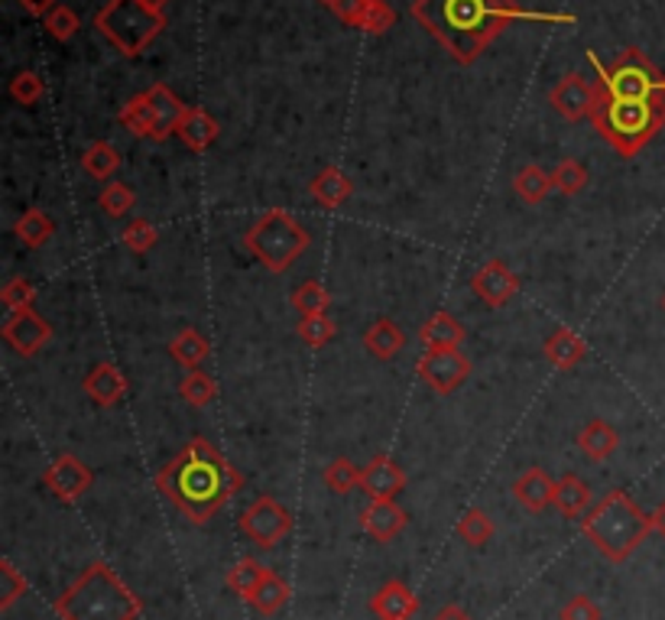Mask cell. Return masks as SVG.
Masks as SVG:
<instances>
[{
  "label": "cell",
  "instance_id": "obj_32",
  "mask_svg": "<svg viewBox=\"0 0 665 620\" xmlns=\"http://www.w3.org/2000/svg\"><path fill=\"white\" fill-rule=\"evenodd\" d=\"M513 189L517 195L529 202V205H539V202H545V195L555 189V183H552V173H545L542 166H523L520 173H517V179H513Z\"/></svg>",
  "mask_w": 665,
  "mask_h": 620
},
{
  "label": "cell",
  "instance_id": "obj_1",
  "mask_svg": "<svg viewBox=\"0 0 665 620\" xmlns=\"http://www.w3.org/2000/svg\"><path fill=\"white\" fill-rule=\"evenodd\" d=\"M156 487L186 520L201 526L238 494L243 477L208 438H191L156 475Z\"/></svg>",
  "mask_w": 665,
  "mask_h": 620
},
{
  "label": "cell",
  "instance_id": "obj_49",
  "mask_svg": "<svg viewBox=\"0 0 665 620\" xmlns=\"http://www.w3.org/2000/svg\"><path fill=\"white\" fill-rule=\"evenodd\" d=\"M432 620H475V618H471L461 604H445V608H441Z\"/></svg>",
  "mask_w": 665,
  "mask_h": 620
},
{
  "label": "cell",
  "instance_id": "obj_17",
  "mask_svg": "<svg viewBox=\"0 0 665 620\" xmlns=\"http://www.w3.org/2000/svg\"><path fill=\"white\" fill-rule=\"evenodd\" d=\"M409 524L406 510L396 504V500H371L364 510H361V526L377 539V542H389L396 539Z\"/></svg>",
  "mask_w": 665,
  "mask_h": 620
},
{
  "label": "cell",
  "instance_id": "obj_26",
  "mask_svg": "<svg viewBox=\"0 0 665 620\" xmlns=\"http://www.w3.org/2000/svg\"><path fill=\"white\" fill-rule=\"evenodd\" d=\"M364 348L377 358V361H389L406 348V332L393 322V319H377L367 334H364Z\"/></svg>",
  "mask_w": 665,
  "mask_h": 620
},
{
  "label": "cell",
  "instance_id": "obj_18",
  "mask_svg": "<svg viewBox=\"0 0 665 620\" xmlns=\"http://www.w3.org/2000/svg\"><path fill=\"white\" fill-rule=\"evenodd\" d=\"M513 497L529 514H542L555 504V480L542 468H529L513 480Z\"/></svg>",
  "mask_w": 665,
  "mask_h": 620
},
{
  "label": "cell",
  "instance_id": "obj_47",
  "mask_svg": "<svg viewBox=\"0 0 665 620\" xmlns=\"http://www.w3.org/2000/svg\"><path fill=\"white\" fill-rule=\"evenodd\" d=\"M367 7H371V0H332L329 3V10H332L341 23H347V27H361Z\"/></svg>",
  "mask_w": 665,
  "mask_h": 620
},
{
  "label": "cell",
  "instance_id": "obj_41",
  "mask_svg": "<svg viewBox=\"0 0 665 620\" xmlns=\"http://www.w3.org/2000/svg\"><path fill=\"white\" fill-rule=\"evenodd\" d=\"M97 205H101L111 218H124V215L134 211L137 195H134L131 186H124V183H111V186H104L101 198H97Z\"/></svg>",
  "mask_w": 665,
  "mask_h": 620
},
{
  "label": "cell",
  "instance_id": "obj_30",
  "mask_svg": "<svg viewBox=\"0 0 665 620\" xmlns=\"http://www.w3.org/2000/svg\"><path fill=\"white\" fill-rule=\"evenodd\" d=\"M289 595H292V591H289V585H285L283 578L273 572V569H270L267 578L260 581V588L253 591L250 604H253V611H257V614H263V618H273V614L283 608L285 601H289Z\"/></svg>",
  "mask_w": 665,
  "mask_h": 620
},
{
  "label": "cell",
  "instance_id": "obj_29",
  "mask_svg": "<svg viewBox=\"0 0 665 620\" xmlns=\"http://www.w3.org/2000/svg\"><path fill=\"white\" fill-rule=\"evenodd\" d=\"M13 235H17V240H20L23 247L40 250V247L55 235V225H52V218H49L43 208H27V211L17 218Z\"/></svg>",
  "mask_w": 665,
  "mask_h": 620
},
{
  "label": "cell",
  "instance_id": "obj_4",
  "mask_svg": "<svg viewBox=\"0 0 665 620\" xmlns=\"http://www.w3.org/2000/svg\"><path fill=\"white\" fill-rule=\"evenodd\" d=\"M581 529L598 546L601 556H607L611 562H626L643 546V539L656 529V520L643 514L626 490H607L581 517Z\"/></svg>",
  "mask_w": 665,
  "mask_h": 620
},
{
  "label": "cell",
  "instance_id": "obj_5",
  "mask_svg": "<svg viewBox=\"0 0 665 620\" xmlns=\"http://www.w3.org/2000/svg\"><path fill=\"white\" fill-rule=\"evenodd\" d=\"M591 121L620 156H636L663 131L665 97H611L598 89Z\"/></svg>",
  "mask_w": 665,
  "mask_h": 620
},
{
  "label": "cell",
  "instance_id": "obj_39",
  "mask_svg": "<svg viewBox=\"0 0 665 620\" xmlns=\"http://www.w3.org/2000/svg\"><path fill=\"white\" fill-rule=\"evenodd\" d=\"M43 27H46V33L52 40L65 43V40H72L79 33V13L72 7H65V3H55L46 17H43Z\"/></svg>",
  "mask_w": 665,
  "mask_h": 620
},
{
  "label": "cell",
  "instance_id": "obj_51",
  "mask_svg": "<svg viewBox=\"0 0 665 620\" xmlns=\"http://www.w3.org/2000/svg\"><path fill=\"white\" fill-rule=\"evenodd\" d=\"M653 520H656V529H659V533L665 536V504L659 507V510H656V514H653Z\"/></svg>",
  "mask_w": 665,
  "mask_h": 620
},
{
  "label": "cell",
  "instance_id": "obj_24",
  "mask_svg": "<svg viewBox=\"0 0 665 620\" xmlns=\"http://www.w3.org/2000/svg\"><path fill=\"white\" fill-rule=\"evenodd\" d=\"M620 435L607 420H591L584 430L578 432V448L591 458V462H607L617 452Z\"/></svg>",
  "mask_w": 665,
  "mask_h": 620
},
{
  "label": "cell",
  "instance_id": "obj_34",
  "mask_svg": "<svg viewBox=\"0 0 665 620\" xmlns=\"http://www.w3.org/2000/svg\"><path fill=\"white\" fill-rule=\"evenodd\" d=\"M267 566H260L257 559H240V562H235L231 569H228V588L235 591V595H240V598H253V591L260 588V581L267 578Z\"/></svg>",
  "mask_w": 665,
  "mask_h": 620
},
{
  "label": "cell",
  "instance_id": "obj_6",
  "mask_svg": "<svg viewBox=\"0 0 665 620\" xmlns=\"http://www.w3.org/2000/svg\"><path fill=\"white\" fill-rule=\"evenodd\" d=\"M243 247L253 260H260L270 273H285L309 247V231L285 211V208H270L260 215L247 235Z\"/></svg>",
  "mask_w": 665,
  "mask_h": 620
},
{
  "label": "cell",
  "instance_id": "obj_3",
  "mask_svg": "<svg viewBox=\"0 0 665 620\" xmlns=\"http://www.w3.org/2000/svg\"><path fill=\"white\" fill-rule=\"evenodd\" d=\"M55 614L62 620H137L143 601L107 562H92L55 598Z\"/></svg>",
  "mask_w": 665,
  "mask_h": 620
},
{
  "label": "cell",
  "instance_id": "obj_42",
  "mask_svg": "<svg viewBox=\"0 0 665 620\" xmlns=\"http://www.w3.org/2000/svg\"><path fill=\"white\" fill-rule=\"evenodd\" d=\"M23 595H27V578L13 569L10 559H3V562H0V608H3V611L13 608L17 598H23Z\"/></svg>",
  "mask_w": 665,
  "mask_h": 620
},
{
  "label": "cell",
  "instance_id": "obj_48",
  "mask_svg": "<svg viewBox=\"0 0 665 620\" xmlns=\"http://www.w3.org/2000/svg\"><path fill=\"white\" fill-rule=\"evenodd\" d=\"M562 620H604L601 608L588 598V595H574L569 604L562 608Z\"/></svg>",
  "mask_w": 665,
  "mask_h": 620
},
{
  "label": "cell",
  "instance_id": "obj_21",
  "mask_svg": "<svg viewBox=\"0 0 665 620\" xmlns=\"http://www.w3.org/2000/svg\"><path fill=\"white\" fill-rule=\"evenodd\" d=\"M176 137L189 146V149H195V153H205L208 146L221 137V127H218V121H215L205 107H189L186 117L179 121Z\"/></svg>",
  "mask_w": 665,
  "mask_h": 620
},
{
  "label": "cell",
  "instance_id": "obj_12",
  "mask_svg": "<svg viewBox=\"0 0 665 620\" xmlns=\"http://www.w3.org/2000/svg\"><path fill=\"white\" fill-rule=\"evenodd\" d=\"M3 338L7 344L20 354V358H33L43 351L49 338H52V326L37 312V309H20L7 319L3 326Z\"/></svg>",
  "mask_w": 665,
  "mask_h": 620
},
{
  "label": "cell",
  "instance_id": "obj_25",
  "mask_svg": "<svg viewBox=\"0 0 665 620\" xmlns=\"http://www.w3.org/2000/svg\"><path fill=\"white\" fill-rule=\"evenodd\" d=\"M351 192H354V183H351L337 166H325V169L309 183V195H312L319 205H325V208H341V205L351 198Z\"/></svg>",
  "mask_w": 665,
  "mask_h": 620
},
{
  "label": "cell",
  "instance_id": "obj_13",
  "mask_svg": "<svg viewBox=\"0 0 665 620\" xmlns=\"http://www.w3.org/2000/svg\"><path fill=\"white\" fill-rule=\"evenodd\" d=\"M549 104L565 117V121H584L594 114V104H598V85L588 82L584 75H565L552 95H549Z\"/></svg>",
  "mask_w": 665,
  "mask_h": 620
},
{
  "label": "cell",
  "instance_id": "obj_2",
  "mask_svg": "<svg viewBox=\"0 0 665 620\" xmlns=\"http://www.w3.org/2000/svg\"><path fill=\"white\" fill-rule=\"evenodd\" d=\"M517 13L513 0H413L416 23L461 65L477 62Z\"/></svg>",
  "mask_w": 665,
  "mask_h": 620
},
{
  "label": "cell",
  "instance_id": "obj_33",
  "mask_svg": "<svg viewBox=\"0 0 665 620\" xmlns=\"http://www.w3.org/2000/svg\"><path fill=\"white\" fill-rule=\"evenodd\" d=\"M289 302H292V309L302 312V316H322V312H329V306H332V292L322 287L319 280H305V283H299V287L292 289Z\"/></svg>",
  "mask_w": 665,
  "mask_h": 620
},
{
  "label": "cell",
  "instance_id": "obj_43",
  "mask_svg": "<svg viewBox=\"0 0 665 620\" xmlns=\"http://www.w3.org/2000/svg\"><path fill=\"white\" fill-rule=\"evenodd\" d=\"M121 240H124V244H127L134 254H146V250H153V247H156L159 231H156V225H153V221L137 218V221H131V225L121 231Z\"/></svg>",
  "mask_w": 665,
  "mask_h": 620
},
{
  "label": "cell",
  "instance_id": "obj_54",
  "mask_svg": "<svg viewBox=\"0 0 665 620\" xmlns=\"http://www.w3.org/2000/svg\"><path fill=\"white\" fill-rule=\"evenodd\" d=\"M663 309H665V296H663Z\"/></svg>",
  "mask_w": 665,
  "mask_h": 620
},
{
  "label": "cell",
  "instance_id": "obj_45",
  "mask_svg": "<svg viewBox=\"0 0 665 620\" xmlns=\"http://www.w3.org/2000/svg\"><path fill=\"white\" fill-rule=\"evenodd\" d=\"M393 23H396V10L386 0H371V7H367V13H364V20H361L357 30H364L371 37H381Z\"/></svg>",
  "mask_w": 665,
  "mask_h": 620
},
{
  "label": "cell",
  "instance_id": "obj_38",
  "mask_svg": "<svg viewBox=\"0 0 665 620\" xmlns=\"http://www.w3.org/2000/svg\"><path fill=\"white\" fill-rule=\"evenodd\" d=\"M325 487L334 490V494H347L354 487H361V468L351 462V458H334L325 468Z\"/></svg>",
  "mask_w": 665,
  "mask_h": 620
},
{
  "label": "cell",
  "instance_id": "obj_11",
  "mask_svg": "<svg viewBox=\"0 0 665 620\" xmlns=\"http://www.w3.org/2000/svg\"><path fill=\"white\" fill-rule=\"evenodd\" d=\"M43 484L52 490V497H59L62 504H75V500H82L92 490L95 472L82 458H75V455H59L46 468Z\"/></svg>",
  "mask_w": 665,
  "mask_h": 620
},
{
  "label": "cell",
  "instance_id": "obj_46",
  "mask_svg": "<svg viewBox=\"0 0 665 620\" xmlns=\"http://www.w3.org/2000/svg\"><path fill=\"white\" fill-rule=\"evenodd\" d=\"M0 299H3V306L10 309V312H20V309H33V299H37V287L30 283V280H23V277H13L3 292H0Z\"/></svg>",
  "mask_w": 665,
  "mask_h": 620
},
{
  "label": "cell",
  "instance_id": "obj_44",
  "mask_svg": "<svg viewBox=\"0 0 665 620\" xmlns=\"http://www.w3.org/2000/svg\"><path fill=\"white\" fill-rule=\"evenodd\" d=\"M46 92V85H43V79L37 75V72H20V75H13V82H10V97L17 101V104H27V107H33L40 97Z\"/></svg>",
  "mask_w": 665,
  "mask_h": 620
},
{
  "label": "cell",
  "instance_id": "obj_52",
  "mask_svg": "<svg viewBox=\"0 0 665 620\" xmlns=\"http://www.w3.org/2000/svg\"><path fill=\"white\" fill-rule=\"evenodd\" d=\"M143 3H146V7H149V10H159V13H163V10H166V3H169V0H143Z\"/></svg>",
  "mask_w": 665,
  "mask_h": 620
},
{
  "label": "cell",
  "instance_id": "obj_19",
  "mask_svg": "<svg viewBox=\"0 0 665 620\" xmlns=\"http://www.w3.org/2000/svg\"><path fill=\"white\" fill-rule=\"evenodd\" d=\"M121 124H124L134 137H143V141H163L156 104H153V97L146 95V92L134 95L121 107Z\"/></svg>",
  "mask_w": 665,
  "mask_h": 620
},
{
  "label": "cell",
  "instance_id": "obj_40",
  "mask_svg": "<svg viewBox=\"0 0 665 620\" xmlns=\"http://www.w3.org/2000/svg\"><path fill=\"white\" fill-rule=\"evenodd\" d=\"M552 183H555V189L562 192V195H578V192L588 189V169H584V163H578V159H562L555 169H552Z\"/></svg>",
  "mask_w": 665,
  "mask_h": 620
},
{
  "label": "cell",
  "instance_id": "obj_10",
  "mask_svg": "<svg viewBox=\"0 0 665 620\" xmlns=\"http://www.w3.org/2000/svg\"><path fill=\"white\" fill-rule=\"evenodd\" d=\"M419 378L435 393L448 396L471 378V361L468 354H461V348H428L419 358Z\"/></svg>",
  "mask_w": 665,
  "mask_h": 620
},
{
  "label": "cell",
  "instance_id": "obj_50",
  "mask_svg": "<svg viewBox=\"0 0 665 620\" xmlns=\"http://www.w3.org/2000/svg\"><path fill=\"white\" fill-rule=\"evenodd\" d=\"M20 7H23L27 13H37V17H46L49 10L55 7V0H20Z\"/></svg>",
  "mask_w": 665,
  "mask_h": 620
},
{
  "label": "cell",
  "instance_id": "obj_15",
  "mask_svg": "<svg viewBox=\"0 0 665 620\" xmlns=\"http://www.w3.org/2000/svg\"><path fill=\"white\" fill-rule=\"evenodd\" d=\"M361 487L371 500H396V494H403L406 487V472L389 455H377L364 465Z\"/></svg>",
  "mask_w": 665,
  "mask_h": 620
},
{
  "label": "cell",
  "instance_id": "obj_27",
  "mask_svg": "<svg viewBox=\"0 0 665 620\" xmlns=\"http://www.w3.org/2000/svg\"><path fill=\"white\" fill-rule=\"evenodd\" d=\"M169 354H173V361H176L179 368L198 371V368L208 361L211 344H208V338L198 332V329H183V332L169 341Z\"/></svg>",
  "mask_w": 665,
  "mask_h": 620
},
{
  "label": "cell",
  "instance_id": "obj_28",
  "mask_svg": "<svg viewBox=\"0 0 665 620\" xmlns=\"http://www.w3.org/2000/svg\"><path fill=\"white\" fill-rule=\"evenodd\" d=\"M419 338L426 341V348H461L468 334H465V326L451 312H435L423 326Z\"/></svg>",
  "mask_w": 665,
  "mask_h": 620
},
{
  "label": "cell",
  "instance_id": "obj_31",
  "mask_svg": "<svg viewBox=\"0 0 665 620\" xmlns=\"http://www.w3.org/2000/svg\"><path fill=\"white\" fill-rule=\"evenodd\" d=\"M82 169L92 179H111L121 169V153L107 144V141H95V144L82 153Z\"/></svg>",
  "mask_w": 665,
  "mask_h": 620
},
{
  "label": "cell",
  "instance_id": "obj_53",
  "mask_svg": "<svg viewBox=\"0 0 665 620\" xmlns=\"http://www.w3.org/2000/svg\"><path fill=\"white\" fill-rule=\"evenodd\" d=\"M322 3H325V7H329V3H332V0H322Z\"/></svg>",
  "mask_w": 665,
  "mask_h": 620
},
{
  "label": "cell",
  "instance_id": "obj_20",
  "mask_svg": "<svg viewBox=\"0 0 665 620\" xmlns=\"http://www.w3.org/2000/svg\"><path fill=\"white\" fill-rule=\"evenodd\" d=\"M82 386H85V393L95 400L97 406H117L121 396H124V390H127V381H124V374H121L117 364L101 361V364H95L89 371V378L82 381Z\"/></svg>",
  "mask_w": 665,
  "mask_h": 620
},
{
  "label": "cell",
  "instance_id": "obj_23",
  "mask_svg": "<svg viewBox=\"0 0 665 620\" xmlns=\"http://www.w3.org/2000/svg\"><path fill=\"white\" fill-rule=\"evenodd\" d=\"M555 507L562 510V517L578 520V517H584L594 507V494H591V487L581 477L569 472V475H562L555 480Z\"/></svg>",
  "mask_w": 665,
  "mask_h": 620
},
{
  "label": "cell",
  "instance_id": "obj_14",
  "mask_svg": "<svg viewBox=\"0 0 665 620\" xmlns=\"http://www.w3.org/2000/svg\"><path fill=\"white\" fill-rule=\"evenodd\" d=\"M471 289H475V296L480 302L500 309V306H507V302L517 296L520 277H517L503 260H487L475 277H471Z\"/></svg>",
  "mask_w": 665,
  "mask_h": 620
},
{
  "label": "cell",
  "instance_id": "obj_35",
  "mask_svg": "<svg viewBox=\"0 0 665 620\" xmlns=\"http://www.w3.org/2000/svg\"><path fill=\"white\" fill-rule=\"evenodd\" d=\"M295 334L302 338V344H305V348L319 351V348L332 344L334 334H337V326H334L325 312H322V316H302V319H299V326H295Z\"/></svg>",
  "mask_w": 665,
  "mask_h": 620
},
{
  "label": "cell",
  "instance_id": "obj_22",
  "mask_svg": "<svg viewBox=\"0 0 665 620\" xmlns=\"http://www.w3.org/2000/svg\"><path fill=\"white\" fill-rule=\"evenodd\" d=\"M542 351H545V358H549L559 371H571V368H578V364L588 358L584 338L578 332H571V329H555V332L545 338Z\"/></svg>",
  "mask_w": 665,
  "mask_h": 620
},
{
  "label": "cell",
  "instance_id": "obj_37",
  "mask_svg": "<svg viewBox=\"0 0 665 620\" xmlns=\"http://www.w3.org/2000/svg\"><path fill=\"white\" fill-rule=\"evenodd\" d=\"M179 393H183V400L191 403V406H208L218 396V383H215L211 374H205L198 368V371H189V378L179 383Z\"/></svg>",
  "mask_w": 665,
  "mask_h": 620
},
{
  "label": "cell",
  "instance_id": "obj_9",
  "mask_svg": "<svg viewBox=\"0 0 665 620\" xmlns=\"http://www.w3.org/2000/svg\"><path fill=\"white\" fill-rule=\"evenodd\" d=\"M292 514L283 504L270 494H260L257 500H250V507L240 514V529L250 542H257L260 549H277L285 536L292 533Z\"/></svg>",
  "mask_w": 665,
  "mask_h": 620
},
{
  "label": "cell",
  "instance_id": "obj_16",
  "mask_svg": "<svg viewBox=\"0 0 665 620\" xmlns=\"http://www.w3.org/2000/svg\"><path fill=\"white\" fill-rule=\"evenodd\" d=\"M371 611L377 620H413L419 611V598L409 591L406 581L393 578L371 598Z\"/></svg>",
  "mask_w": 665,
  "mask_h": 620
},
{
  "label": "cell",
  "instance_id": "obj_36",
  "mask_svg": "<svg viewBox=\"0 0 665 620\" xmlns=\"http://www.w3.org/2000/svg\"><path fill=\"white\" fill-rule=\"evenodd\" d=\"M493 536V520L480 510V507H471L461 514L458 520V539L468 542V546H487Z\"/></svg>",
  "mask_w": 665,
  "mask_h": 620
},
{
  "label": "cell",
  "instance_id": "obj_8",
  "mask_svg": "<svg viewBox=\"0 0 665 620\" xmlns=\"http://www.w3.org/2000/svg\"><path fill=\"white\" fill-rule=\"evenodd\" d=\"M598 65V89L611 97H665V79L640 49H623L611 65Z\"/></svg>",
  "mask_w": 665,
  "mask_h": 620
},
{
  "label": "cell",
  "instance_id": "obj_7",
  "mask_svg": "<svg viewBox=\"0 0 665 620\" xmlns=\"http://www.w3.org/2000/svg\"><path fill=\"white\" fill-rule=\"evenodd\" d=\"M95 27L121 55L134 59L166 30V13L149 10L143 0H107L97 10Z\"/></svg>",
  "mask_w": 665,
  "mask_h": 620
}]
</instances>
